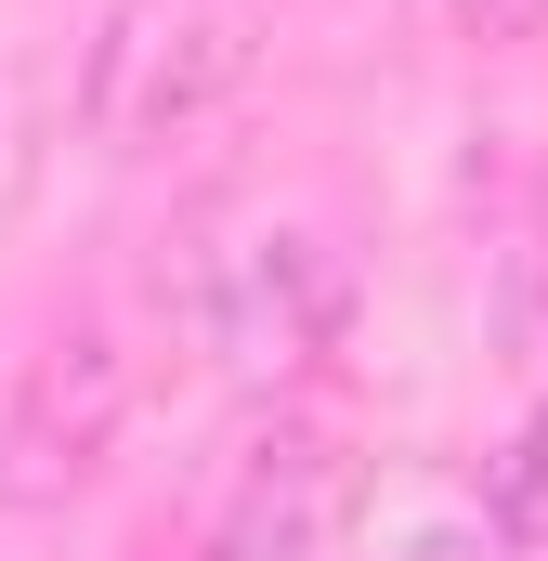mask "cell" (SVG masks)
<instances>
[{
  "label": "cell",
  "mask_w": 548,
  "mask_h": 561,
  "mask_svg": "<svg viewBox=\"0 0 548 561\" xmlns=\"http://www.w3.org/2000/svg\"><path fill=\"white\" fill-rule=\"evenodd\" d=\"M262 13L274 0H105V26H92V53H79V118H92V144L132 157V144L196 131V118L249 79Z\"/></svg>",
  "instance_id": "1"
},
{
  "label": "cell",
  "mask_w": 548,
  "mask_h": 561,
  "mask_svg": "<svg viewBox=\"0 0 548 561\" xmlns=\"http://www.w3.org/2000/svg\"><path fill=\"white\" fill-rule=\"evenodd\" d=\"M340 300H353V275H340V249L327 236H249V249H222L209 262V353L236 366V379H300L327 340H340Z\"/></svg>",
  "instance_id": "2"
},
{
  "label": "cell",
  "mask_w": 548,
  "mask_h": 561,
  "mask_svg": "<svg viewBox=\"0 0 548 561\" xmlns=\"http://www.w3.org/2000/svg\"><path fill=\"white\" fill-rule=\"evenodd\" d=\"M118 405H132V366H118L105 327L26 353V379H13V405H0V496H66V483L105 457Z\"/></svg>",
  "instance_id": "3"
},
{
  "label": "cell",
  "mask_w": 548,
  "mask_h": 561,
  "mask_svg": "<svg viewBox=\"0 0 548 561\" xmlns=\"http://www.w3.org/2000/svg\"><path fill=\"white\" fill-rule=\"evenodd\" d=\"M340 510H353V457H340V431L287 419L274 444L236 457V496H222V523H209L196 561H327V549H340Z\"/></svg>",
  "instance_id": "4"
},
{
  "label": "cell",
  "mask_w": 548,
  "mask_h": 561,
  "mask_svg": "<svg viewBox=\"0 0 548 561\" xmlns=\"http://www.w3.org/2000/svg\"><path fill=\"white\" fill-rule=\"evenodd\" d=\"M483 523H496L510 549H548V405L496 444V470H483Z\"/></svg>",
  "instance_id": "5"
},
{
  "label": "cell",
  "mask_w": 548,
  "mask_h": 561,
  "mask_svg": "<svg viewBox=\"0 0 548 561\" xmlns=\"http://www.w3.org/2000/svg\"><path fill=\"white\" fill-rule=\"evenodd\" d=\"M392 561H510V536H496V523H431V536H406Z\"/></svg>",
  "instance_id": "6"
},
{
  "label": "cell",
  "mask_w": 548,
  "mask_h": 561,
  "mask_svg": "<svg viewBox=\"0 0 548 561\" xmlns=\"http://www.w3.org/2000/svg\"><path fill=\"white\" fill-rule=\"evenodd\" d=\"M457 13V39H536L548 26V0H444Z\"/></svg>",
  "instance_id": "7"
}]
</instances>
